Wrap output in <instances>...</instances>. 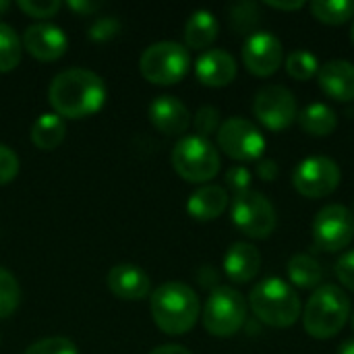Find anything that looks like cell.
<instances>
[{
    "label": "cell",
    "instance_id": "obj_1",
    "mask_svg": "<svg viewBox=\"0 0 354 354\" xmlns=\"http://www.w3.org/2000/svg\"><path fill=\"white\" fill-rule=\"evenodd\" d=\"M48 100L60 118H85L102 110L106 85L93 71L66 68L52 79Z\"/></svg>",
    "mask_w": 354,
    "mask_h": 354
},
{
    "label": "cell",
    "instance_id": "obj_2",
    "mask_svg": "<svg viewBox=\"0 0 354 354\" xmlns=\"http://www.w3.org/2000/svg\"><path fill=\"white\" fill-rule=\"evenodd\" d=\"M149 307L156 326L170 336L191 332L201 313L197 292L183 282H166L158 286L151 292Z\"/></svg>",
    "mask_w": 354,
    "mask_h": 354
},
{
    "label": "cell",
    "instance_id": "obj_3",
    "mask_svg": "<svg viewBox=\"0 0 354 354\" xmlns=\"http://www.w3.org/2000/svg\"><path fill=\"white\" fill-rule=\"evenodd\" d=\"M253 315L270 328H290L303 315V305L297 290L282 278H266L249 292Z\"/></svg>",
    "mask_w": 354,
    "mask_h": 354
},
{
    "label": "cell",
    "instance_id": "obj_4",
    "mask_svg": "<svg viewBox=\"0 0 354 354\" xmlns=\"http://www.w3.org/2000/svg\"><path fill=\"white\" fill-rule=\"evenodd\" d=\"M351 299L338 284H322L313 290L301 317L305 332L311 338L330 340L342 332L351 317Z\"/></svg>",
    "mask_w": 354,
    "mask_h": 354
},
{
    "label": "cell",
    "instance_id": "obj_5",
    "mask_svg": "<svg viewBox=\"0 0 354 354\" xmlns=\"http://www.w3.org/2000/svg\"><path fill=\"white\" fill-rule=\"evenodd\" d=\"M203 328L216 338H230L247 324V301L232 286H216L203 307Z\"/></svg>",
    "mask_w": 354,
    "mask_h": 354
},
{
    "label": "cell",
    "instance_id": "obj_6",
    "mask_svg": "<svg viewBox=\"0 0 354 354\" xmlns=\"http://www.w3.org/2000/svg\"><path fill=\"white\" fill-rule=\"evenodd\" d=\"M172 166L187 183H207L220 172V153L209 139L187 135L172 149Z\"/></svg>",
    "mask_w": 354,
    "mask_h": 354
},
{
    "label": "cell",
    "instance_id": "obj_7",
    "mask_svg": "<svg viewBox=\"0 0 354 354\" xmlns=\"http://www.w3.org/2000/svg\"><path fill=\"white\" fill-rule=\"evenodd\" d=\"M191 66L189 50L178 41H156L143 50L139 68L141 75L156 85L178 83Z\"/></svg>",
    "mask_w": 354,
    "mask_h": 354
},
{
    "label": "cell",
    "instance_id": "obj_8",
    "mask_svg": "<svg viewBox=\"0 0 354 354\" xmlns=\"http://www.w3.org/2000/svg\"><path fill=\"white\" fill-rule=\"evenodd\" d=\"M232 222L234 226L249 239H270L276 230L278 218L272 201L259 193V191H249L243 195H234L232 199Z\"/></svg>",
    "mask_w": 354,
    "mask_h": 354
},
{
    "label": "cell",
    "instance_id": "obj_9",
    "mask_svg": "<svg viewBox=\"0 0 354 354\" xmlns=\"http://www.w3.org/2000/svg\"><path fill=\"white\" fill-rule=\"evenodd\" d=\"M218 147L232 160L239 162H259L266 151V137L255 122L232 116L224 120L216 133Z\"/></svg>",
    "mask_w": 354,
    "mask_h": 354
},
{
    "label": "cell",
    "instance_id": "obj_10",
    "mask_svg": "<svg viewBox=\"0 0 354 354\" xmlns=\"http://www.w3.org/2000/svg\"><path fill=\"white\" fill-rule=\"evenodd\" d=\"M342 180L340 166L328 156H311L297 164L292 185L299 195L307 199H322L332 195Z\"/></svg>",
    "mask_w": 354,
    "mask_h": 354
},
{
    "label": "cell",
    "instance_id": "obj_11",
    "mask_svg": "<svg viewBox=\"0 0 354 354\" xmlns=\"http://www.w3.org/2000/svg\"><path fill=\"white\" fill-rule=\"evenodd\" d=\"M354 239V216L346 205H324L313 220V245L326 253L346 249Z\"/></svg>",
    "mask_w": 354,
    "mask_h": 354
},
{
    "label": "cell",
    "instance_id": "obj_12",
    "mask_svg": "<svg viewBox=\"0 0 354 354\" xmlns=\"http://www.w3.org/2000/svg\"><path fill=\"white\" fill-rule=\"evenodd\" d=\"M253 114L268 131H286L299 116L297 97L284 85H263L253 97Z\"/></svg>",
    "mask_w": 354,
    "mask_h": 354
},
{
    "label": "cell",
    "instance_id": "obj_13",
    "mask_svg": "<svg viewBox=\"0 0 354 354\" xmlns=\"http://www.w3.org/2000/svg\"><path fill=\"white\" fill-rule=\"evenodd\" d=\"M284 62L282 41L270 31H255L243 44V64L255 77L274 75Z\"/></svg>",
    "mask_w": 354,
    "mask_h": 354
},
{
    "label": "cell",
    "instance_id": "obj_14",
    "mask_svg": "<svg viewBox=\"0 0 354 354\" xmlns=\"http://www.w3.org/2000/svg\"><path fill=\"white\" fill-rule=\"evenodd\" d=\"M23 46L33 58L50 62V60H58L66 52L68 39H66V33L58 25L41 21L25 29Z\"/></svg>",
    "mask_w": 354,
    "mask_h": 354
},
{
    "label": "cell",
    "instance_id": "obj_15",
    "mask_svg": "<svg viewBox=\"0 0 354 354\" xmlns=\"http://www.w3.org/2000/svg\"><path fill=\"white\" fill-rule=\"evenodd\" d=\"M149 120L164 135H183L191 127L189 108L174 95H160L149 104Z\"/></svg>",
    "mask_w": 354,
    "mask_h": 354
},
{
    "label": "cell",
    "instance_id": "obj_16",
    "mask_svg": "<svg viewBox=\"0 0 354 354\" xmlns=\"http://www.w3.org/2000/svg\"><path fill=\"white\" fill-rule=\"evenodd\" d=\"M108 288L122 301H141L151 290V278L135 263H118L108 272Z\"/></svg>",
    "mask_w": 354,
    "mask_h": 354
},
{
    "label": "cell",
    "instance_id": "obj_17",
    "mask_svg": "<svg viewBox=\"0 0 354 354\" xmlns=\"http://www.w3.org/2000/svg\"><path fill=\"white\" fill-rule=\"evenodd\" d=\"M195 75L207 87H226L236 77V60L226 50H205L195 62Z\"/></svg>",
    "mask_w": 354,
    "mask_h": 354
},
{
    "label": "cell",
    "instance_id": "obj_18",
    "mask_svg": "<svg viewBox=\"0 0 354 354\" xmlns=\"http://www.w3.org/2000/svg\"><path fill=\"white\" fill-rule=\"evenodd\" d=\"M319 89L336 102H354V64L348 60H328L317 73Z\"/></svg>",
    "mask_w": 354,
    "mask_h": 354
},
{
    "label": "cell",
    "instance_id": "obj_19",
    "mask_svg": "<svg viewBox=\"0 0 354 354\" xmlns=\"http://www.w3.org/2000/svg\"><path fill=\"white\" fill-rule=\"evenodd\" d=\"M261 270V253L251 243H232L224 255V274L234 284H247L257 278Z\"/></svg>",
    "mask_w": 354,
    "mask_h": 354
},
{
    "label": "cell",
    "instance_id": "obj_20",
    "mask_svg": "<svg viewBox=\"0 0 354 354\" xmlns=\"http://www.w3.org/2000/svg\"><path fill=\"white\" fill-rule=\"evenodd\" d=\"M228 191L220 185H203L199 187L187 201V212L191 218L199 222L218 220L228 207Z\"/></svg>",
    "mask_w": 354,
    "mask_h": 354
},
{
    "label": "cell",
    "instance_id": "obj_21",
    "mask_svg": "<svg viewBox=\"0 0 354 354\" xmlns=\"http://www.w3.org/2000/svg\"><path fill=\"white\" fill-rule=\"evenodd\" d=\"M218 31H220V25L214 12L195 10L185 23V44L193 50H205L216 41Z\"/></svg>",
    "mask_w": 354,
    "mask_h": 354
},
{
    "label": "cell",
    "instance_id": "obj_22",
    "mask_svg": "<svg viewBox=\"0 0 354 354\" xmlns=\"http://www.w3.org/2000/svg\"><path fill=\"white\" fill-rule=\"evenodd\" d=\"M301 129L313 137H328L338 127V114L324 102H313L305 106L297 116Z\"/></svg>",
    "mask_w": 354,
    "mask_h": 354
},
{
    "label": "cell",
    "instance_id": "obj_23",
    "mask_svg": "<svg viewBox=\"0 0 354 354\" xmlns=\"http://www.w3.org/2000/svg\"><path fill=\"white\" fill-rule=\"evenodd\" d=\"M286 274L290 280V286L303 288V290H315L324 284V268L322 263L307 253H299L290 257L286 266Z\"/></svg>",
    "mask_w": 354,
    "mask_h": 354
},
{
    "label": "cell",
    "instance_id": "obj_24",
    "mask_svg": "<svg viewBox=\"0 0 354 354\" xmlns=\"http://www.w3.org/2000/svg\"><path fill=\"white\" fill-rule=\"evenodd\" d=\"M64 135H66L64 118H60L56 112L39 114L35 122L31 124V141L41 151L56 149L64 141Z\"/></svg>",
    "mask_w": 354,
    "mask_h": 354
},
{
    "label": "cell",
    "instance_id": "obj_25",
    "mask_svg": "<svg viewBox=\"0 0 354 354\" xmlns=\"http://www.w3.org/2000/svg\"><path fill=\"white\" fill-rule=\"evenodd\" d=\"M309 8L311 15L326 25H344L354 17L353 0H315Z\"/></svg>",
    "mask_w": 354,
    "mask_h": 354
},
{
    "label": "cell",
    "instance_id": "obj_26",
    "mask_svg": "<svg viewBox=\"0 0 354 354\" xmlns=\"http://www.w3.org/2000/svg\"><path fill=\"white\" fill-rule=\"evenodd\" d=\"M286 73L288 77H292L295 81H309L313 77H317L319 73V60L313 52L309 50H295L286 56L284 60Z\"/></svg>",
    "mask_w": 354,
    "mask_h": 354
},
{
    "label": "cell",
    "instance_id": "obj_27",
    "mask_svg": "<svg viewBox=\"0 0 354 354\" xmlns=\"http://www.w3.org/2000/svg\"><path fill=\"white\" fill-rule=\"evenodd\" d=\"M261 21V8L257 2H236L230 8V25L236 33H255Z\"/></svg>",
    "mask_w": 354,
    "mask_h": 354
},
{
    "label": "cell",
    "instance_id": "obj_28",
    "mask_svg": "<svg viewBox=\"0 0 354 354\" xmlns=\"http://www.w3.org/2000/svg\"><path fill=\"white\" fill-rule=\"evenodd\" d=\"M21 62V39L15 29L0 23V73L12 71Z\"/></svg>",
    "mask_w": 354,
    "mask_h": 354
},
{
    "label": "cell",
    "instance_id": "obj_29",
    "mask_svg": "<svg viewBox=\"0 0 354 354\" xmlns=\"http://www.w3.org/2000/svg\"><path fill=\"white\" fill-rule=\"evenodd\" d=\"M19 303H21V288L17 278L8 270L0 268V319L10 317L17 311Z\"/></svg>",
    "mask_w": 354,
    "mask_h": 354
},
{
    "label": "cell",
    "instance_id": "obj_30",
    "mask_svg": "<svg viewBox=\"0 0 354 354\" xmlns=\"http://www.w3.org/2000/svg\"><path fill=\"white\" fill-rule=\"evenodd\" d=\"M220 110L218 108H214V106H201L199 110H197V114H195V118H193V127H195V131H197V135L199 137H209V135H214V133H218V129H220Z\"/></svg>",
    "mask_w": 354,
    "mask_h": 354
},
{
    "label": "cell",
    "instance_id": "obj_31",
    "mask_svg": "<svg viewBox=\"0 0 354 354\" xmlns=\"http://www.w3.org/2000/svg\"><path fill=\"white\" fill-rule=\"evenodd\" d=\"M23 354H79V351L71 340L54 336V338H44L39 342H33Z\"/></svg>",
    "mask_w": 354,
    "mask_h": 354
},
{
    "label": "cell",
    "instance_id": "obj_32",
    "mask_svg": "<svg viewBox=\"0 0 354 354\" xmlns=\"http://www.w3.org/2000/svg\"><path fill=\"white\" fill-rule=\"evenodd\" d=\"M224 180H226V187L234 191V195H243L251 191L253 174L247 166H230L224 174Z\"/></svg>",
    "mask_w": 354,
    "mask_h": 354
},
{
    "label": "cell",
    "instance_id": "obj_33",
    "mask_svg": "<svg viewBox=\"0 0 354 354\" xmlns=\"http://www.w3.org/2000/svg\"><path fill=\"white\" fill-rule=\"evenodd\" d=\"M19 8L35 19H50L60 10L58 0H21Z\"/></svg>",
    "mask_w": 354,
    "mask_h": 354
},
{
    "label": "cell",
    "instance_id": "obj_34",
    "mask_svg": "<svg viewBox=\"0 0 354 354\" xmlns=\"http://www.w3.org/2000/svg\"><path fill=\"white\" fill-rule=\"evenodd\" d=\"M19 174V156L4 143H0V185H8Z\"/></svg>",
    "mask_w": 354,
    "mask_h": 354
},
{
    "label": "cell",
    "instance_id": "obj_35",
    "mask_svg": "<svg viewBox=\"0 0 354 354\" xmlns=\"http://www.w3.org/2000/svg\"><path fill=\"white\" fill-rule=\"evenodd\" d=\"M336 278L340 280V286L354 292V249L342 253L336 261Z\"/></svg>",
    "mask_w": 354,
    "mask_h": 354
},
{
    "label": "cell",
    "instance_id": "obj_36",
    "mask_svg": "<svg viewBox=\"0 0 354 354\" xmlns=\"http://www.w3.org/2000/svg\"><path fill=\"white\" fill-rule=\"evenodd\" d=\"M118 29H120V23L114 17H102L89 29V37L95 41H106V39L118 35Z\"/></svg>",
    "mask_w": 354,
    "mask_h": 354
},
{
    "label": "cell",
    "instance_id": "obj_37",
    "mask_svg": "<svg viewBox=\"0 0 354 354\" xmlns=\"http://www.w3.org/2000/svg\"><path fill=\"white\" fill-rule=\"evenodd\" d=\"M257 176L263 183H272L278 178V164L274 160H259L257 162Z\"/></svg>",
    "mask_w": 354,
    "mask_h": 354
},
{
    "label": "cell",
    "instance_id": "obj_38",
    "mask_svg": "<svg viewBox=\"0 0 354 354\" xmlns=\"http://www.w3.org/2000/svg\"><path fill=\"white\" fill-rule=\"evenodd\" d=\"M68 6L73 8V10H77L79 15H93L95 10H100V2H87V0H83V2H79V0H73V2H68Z\"/></svg>",
    "mask_w": 354,
    "mask_h": 354
},
{
    "label": "cell",
    "instance_id": "obj_39",
    "mask_svg": "<svg viewBox=\"0 0 354 354\" xmlns=\"http://www.w3.org/2000/svg\"><path fill=\"white\" fill-rule=\"evenodd\" d=\"M266 4H268V6H272V8H276V10H299V8H303V6H305V2H303V0H297V2H278V0H268Z\"/></svg>",
    "mask_w": 354,
    "mask_h": 354
},
{
    "label": "cell",
    "instance_id": "obj_40",
    "mask_svg": "<svg viewBox=\"0 0 354 354\" xmlns=\"http://www.w3.org/2000/svg\"><path fill=\"white\" fill-rule=\"evenodd\" d=\"M149 354H191L185 346H178V344H164V346H158L153 348Z\"/></svg>",
    "mask_w": 354,
    "mask_h": 354
},
{
    "label": "cell",
    "instance_id": "obj_41",
    "mask_svg": "<svg viewBox=\"0 0 354 354\" xmlns=\"http://www.w3.org/2000/svg\"><path fill=\"white\" fill-rule=\"evenodd\" d=\"M336 354H354V338L344 340V342L340 344V348H338V353Z\"/></svg>",
    "mask_w": 354,
    "mask_h": 354
},
{
    "label": "cell",
    "instance_id": "obj_42",
    "mask_svg": "<svg viewBox=\"0 0 354 354\" xmlns=\"http://www.w3.org/2000/svg\"><path fill=\"white\" fill-rule=\"evenodd\" d=\"M8 6H10V4H8L6 0H0V15H2V12H6V10H8Z\"/></svg>",
    "mask_w": 354,
    "mask_h": 354
},
{
    "label": "cell",
    "instance_id": "obj_43",
    "mask_svg": "<svg viewBox=\"0 0 354 354\" xmlns=\"http://www.w3.org/2000/svg\"><path fill=\"white\" fill-rule=\"evenodd\" d=\"M351 39H353V44H354V23H353V29H351Z\"/></svg>",
    "mask_w": 354,
    "mask_h": 354
},
{
    "label": "cell",
    "instance_id": "obj_44",
    "mask_svg": "<svg viewBox=\"0 0 354 354\" xmlns=\"http://www.w3.org/2000/svg\"><path fill=\"white\" fill-rule=\"evenodd\" d=\"M351 317H353V330H354V313H353V315H351Z\"/></svg>",
    "mask_w": 354,
    "mask_h": 354
},
{
    "label": "cell",
    "instance_id": "obj_45",
    "mask_svg": "<svg viewBox=\"0 0 354 354\" xmlns=\"http://www.w3.org/2000/svg\"><path fill=\"white\" fill-rule=\"evenodd\" d=\"M353 216H354V212H353Z\"/></svg>",
    "mask_w": 354,
    "mask_h": 354
}]
</instances>
